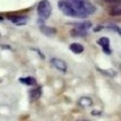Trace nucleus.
<instances>
[{
  "label": "nucleus",
  "instance_id": "obj_1",
  "mask_svg": "<svg viewBox=\"0 0 121 121\" xmlns=\"http://www.w3.org/2000/svg\"><path fill=\"white\" fill-rule=\"evenodd\" d=\"M59 9L69 17L85 19L96 12V6L89 0H59Z\"/></svg>",
  "mask_w": 121,
  "mask_h": 121
},
{
  "label": "nucleus",
  "instance_id": "obj_2",
  "mask_svg": "<svg viewBox=\"0 0 121 121\" xmlns=\"http://www.w3.org/2000/svg\"><path fill=\"white\" fill-rule=\"evenodd\" d=\"M37 10V15L39 16V18L43 20H47L50 18L52 14V5L48 0H40L37 4L36 7Z\"/></svg>",
  "mask_w": 121,
  "mask_h": 121
},
{
  "label": "nucleus",
  "instance_id": "obj_3",
  "mask_svg": "<svg viewBox=\"0 0 121 121\" xmlns=\"http://www.w3.org/2000/svg\"><path fill=\"white\" fill-rule=\"evenodd\" d=\"M51 63L58 71L62 72V73H67L68 65H67V63L64 60L59 59V58H52L51 59Z\"/></svg>",
  "mask_w": 121,
  "mask_h": 121
},
{
  "label": "nucleus",
  "instance_id": "obj_4",
  "mask_svg": "<svg viewBox=\"0 0 121 121\" xmlns=\"http://www.w3.org/2000/svg\"><path fill=\"white\" fill-rule=\"evenodd\" d=\"M97 43L102 48V50L106 55H111V47H110V39L106 36H102L97 40Z\"/></svg>",
  "mask_w": 121,
  "mask_h": 121
},
{
  "label": "nucleus",
  "instance_id": "obj_5",
  "mask_svg": "<svg viewBox=\"0 0 121 121\" xmlns=\"http://www.w3.org/2000/svg\"><path fill=\"white\" fill-rule=\"evenodd\" d=\"M7 18L15 25H25L28 21V17L26 15H8Z\"/></svg>",
  "mask_w": 121,
  "mask_h": 121
},
{
  "label": "nucleus",
  "instance_id": "obj_6",
  "mask_svg": "<svg viewBox=\"0 0 121 121\" xmlns=\"http://www.w3.org/2000/svg\"><path fill=\"white\" fill-rule=\"evenodd\" d=\"M39 29H40V31L47 36H54L56 33V29L55 27H52V26H48V25L43 24L39 26Z\"/></svg>",
  "mask_w": 121,
  "mask_h": 121
},
{
  "label": "nucleus",
  "instance_id": "obj_7",
  "mask_svg": "<svg viewBox=\"0 0 121 121\" xmlns=\"http://www.w3.org/2000/svg\"><path fill=\"white\" fill-rule=\"evenodd\" d=\"M70 50L72 52H74L76 55H80L84 52V45L81 44L80 43H72L70 44Z\"/></svg>",
  "mask_w": 121,
  "mask_h": 121
},
{
  "label": "nucleus",
  "instance_id": "obj_8",
  "mask_svg": "<svg viewBox=\"0 0 121 121\" xmlns=\"http://www.w3.org/2000/svg\"><path fill=\"white\" fill-rule=\"evenodd\" d=\"M18 81H19L21 84L23 85H26V86H35L36 85V79L33 78V77H22V78H19L18 79Z\"/></svg>",
  "mask_w": 121,
  "mask_h": 121
},
{
  "label": "nucleus",
  "instance_id": "obj_9",
  "mask_svg": "<svg viewBox=\"0 0 121 121\" xmlns=\"http://www.w3.org/2000/svg\"><path fill=\"white\" fill-rule=\"evenodd\" d=\"M41 96V87H35L29 91V97L31 100H39Z\"/></svg>",
  "mask_w": 121,
  "mask_h": 121
},
{
  "label": "nucleus",
  "instance_id": "obj_10",
  "mask_svg": "<svg viewBox=\"0 0 121 121\" xmlns=\"http://www.w3.org/2000/svg\"><path fill=\"white\" fill-rule=\"evenodd\" d=\"M71 35L73 36H77V37H84L88 35V32H87V30H83V29H80V28H77L75 27L73 30L71 31Z\"/></svg>",
  "mask_w": 121,
  "mask_h": 121
},
{
  "label": "nucleus",
  "instance_id": "obj_11",
  "mask_svg": "<svg viewBox=\"0 0 121 121\" xmlns=\"http://www.w3.org/2000/svg\"><path fill=\"white\" fill-rule=\"evenodd\" d=\"M76 25L77 28H80L83 30H88L89 28L92 27V22L91 21H83V22H78V23H73Z\"/></svg>",
  "mask_w": 121,
  "mask_h": 121
},
{
  "label": "nucleus",
  "instance_id": "obj_12",
  "mask_svg": "<svg viewBox=\"0 0 121 121\" xmlns=\"http://www.w3.org/2000/svg\"><path fill=\"white\" fill-rule=\"evenodd\" d=\"M79 104L83 106V107H85V106L86 107H89V106L93 104V101L90 97H82L81 99L79 100Z\"/></svg>",
  "mask_w": 121,
  "mask_h": 121
},
{
  "label": "nucleus",
  "instance_id": "obj_13",
  "mask_svg": "<svg viewBox=\"0 0 121 121\" xmlns=\"http://www.w3.org/2000/svg\"><path fill=\"white\" fill-rule=\"evenodd\" d=\"M120 13H121V10L119 5H113L109 9V14L112 15V16H120Z\"/></svg>",
  "mask_w": 121,
  "mask_h": 121
},
{
  "label": "nucleus",
  "instance_id": "obj_14",
  "mask_svg": "<svg viewBox=\"0 0 121 121\" xmlns=\"http://www.w3.org/2000/svg\"><path fill=\"white\" fill-rule=\"evenodd\" d=\"M105 3H108L109 5H119L120 0H103Z\"/></svg>",
  "mask_w": 121,
  "mask_h": 121
},
{
  "label": "nucleus",
  "instance_id": "obj_15",
  "mask_svg": "<svg viewBox=\"0 0 121 121\" xmlns=\"http://www.w3.org/2000/svg\"><path fill=\"white\" fill-rule=\"evenodd\" d=\"M108 28L114 30L115 32H117L118 35H120V28H119L117 25H115V24H110V25H108Z\"/></svg>",
  "mask_w": 121,
  "mask_h": 121
},
{
  "label": "nucleus",
  "instance_id": "obj_16",
  "mask_svg": "<svg viewBox=\"0 0 121 121\" xmlns=\"http://www.w3.org/2000/svg\"><path fill=\"white\" fill-rule=\"evenodd\" d=\"M102 28H103V26L99 25V26H97V27H96L95 29H94V30H95V31H98V30H100V29H102Z\"/></svg>",
  "mask_w": 121,
  "mask_h": 121
}]
</instances>
